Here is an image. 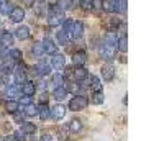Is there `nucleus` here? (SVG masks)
<instances>
[{
  "label": "nucleus",
  "instance_id": "nucleus-20",
  "mask_svg": "<svg viewBox=\"0 0 146 141\" xmlns=\"http://www.w3.org/2000/svg\"><path fill=\"white\" fill-rule=\"evenodd\" d=\"M5 94H7V97L15 99V97H18V95L21 94V90H20V87H17V85H8L7 90H5Z\"/></svg>",
  "mask_w": 146,
  "mask_h": 141
},
{
  "label": "nucleus",
  "instance_id": "nucleus-4",
  "mask_svg": "<svg viewBox=\"0 0 146 141\" xmlns=\"http://www.w3.org/2000/svg\"><path fill=\"white\" fill-rule=\"evenodd\" d=\"M82 33H84V25H82V21H74L69 34L72 36L74 40H79V38H82Z\"/></svg>",
  "mask_w": 146,
  "mask_h": 141
},
{
  "label": "nucleus",
  "instance_id": "nucleus-9",
  "mask_svg": "<svg viewBox=\"0 0 146 141\" xmlns=\"http://www.w3.org/2000/svg\"><path fill=\"white\" fill-rule=\"evenodd\" d=\"M10 18H12V21H15V23L21 21L25 18V10L20 8V7H13V10L10 12Z\"/></svg>",
  "mask_w": 146,
  "mask_h": 141
},
{
  "label": "nucleus",
  "instance_id": "nucleus-15",
  "mask_svg": "<svg viewBox=\"0 0 146 141\" xmlns=\"http://www.w3.org/2000/svg\"><path fill=\"white\" fill-rule=\"evenodd\" d=\"M38 115H40L41 120H46L48 117L51 115V110H49V107H48L46 103H41L40 107H38Z\"/></svg>",
  "mask_w": 146,
  "mask_h": 141
},
{
  "label": "nucleus",
  "instance_id": "nucleus-37",
  "mask_svg": "<svg viewBox=\"0 0 146 141\" xmlns=\"http://www.w3.org/2000/svg\"><path fill=\"white\" fill-rule=\"evenodd\" d=\"M90 87H92L94 90H102V87H100V81H99V77H95V75L92 77V85H90Z\"/></svg>",
  "mask_w": 146,
  "mask_h": 141
},
{
  "label": "nucleus",
  "instance_id": "nucleus-40",
  "mask_svg": "<svg viewBox=\"0 0 146 141\" xmlns=\"http://www.w3.org/2000/svg\"><path fill=\"white\" fill-rule=\"evenodd\" d=\"M67 89H69L71 92H77V90H79V85H77L76 82H69V85H67Z\"/></svg>",
  "mask_w": 146,
  "mask_h": 141
},
{
  "label": "nucleus",
  "instance_id": "nucleus-13",
  "mask_svg": "<svg viewBox=\"0 0 146 141\" xmlns=\"http://www.w3.org/2000/svg\"><path fill=\"white\" fill-rule=\"evenodd\" d=\"M66 95H67V89L62 87V85H61V87H56L54 92H53V97L56 99V100H64Z\"/></svg>",
  "mask_w": 146,
  "mask_h": 141
},
{
  "label": "nucleus",
  "instance_id": "nucleus-25",
  "mask_svg": "<svg viewBox=\"0 0 146 141\" xmlns=\"http://www.w3.org/2000/svg\"><path fill=\"white\" fill-rule=\"evenodd\" d=\"M92 102L94 103H102L104 102V92L102 90H94V95H92Z\"/></svg>",
  "mask_w": 146,
  "mask_h": 141
},
{
  "label": "nucleus",
  "instance_id": "nucleus-41",
  "mask_svg": "<svg viewBox=\"0 0 146 141\" xmlns=\"http://www.w3.org/2000/svg\"><path fill=\"white\" fill-rule=\"evenodd\" d=\"M15 121H18V123H23V115L21 113H18V112H15Z\"/></svg>",
  "mask_w": 146,
  "mask_h": 141
},
{
  "label": "nucleus",
  "instance_id": "nucleus-19",
  "mask_svg": "<svg viewBox=\"0 0 146 141\" xmlns=\"http://www.w3.org/2000/svg\"><path fill=\"white\" fill-rule=\"evenodd\" d=\"M35 71H36V74L38 75H48L49 72H51V67L48 66V64H38V66L35 67Z\"/></svg>",
  "mask_w": 146,
  "mask_h": 141
},
{
  "label": "nucleus",
  "instance_id": "nucleus-12",
  "mask_svg": "<svg viewBox=\"0 0 146 141\" xmlns=\"http://www.w3.org/2000/svg\"><path fill=\"white\" fill-rule=\"evenodd\" d=\"M23 110V113L27 115V117H35V115H38V107L33 105V103H28L25 107H20Z\"/></svg>",
  "mask_w": 146,
  "mask_h": 141
},
{
  "label": "nucleus",
  "instance_id": "nucleus-17",
  "mask_svg": "<svg viewBox=\"0 0 146 141\" xmlns=\"http://www.w3.org/2000/svg\"><path fill=\"white\" fill-rule=\"evenodd\" d=\"M13 10V5L8 2V0H3V2H0V13L3 15H10V12Z\"/></svg>",
  "mask_w": 146,
  "mask_h": 141
},
{
  "label": "nucleus",
  "instance_id": "nucleus-32",
  "mask_svg": "<svg viewBox=\"0 0 146 141\" xmlns=\"http://www.w3.org/2000/svg\"><path fill=\"white\" fill-rule=\"evenodd\" d=\"M58 41L61 44H69V38H67L66 31H58Z\"/></svg>",
  "mask_w": 146,
  "mask_h": 141
},
{
  "label": "nucleus",
  "instance_id": "nucleus-39",
  "mask_svg": "<svg viewBox=\"0 0 146 141\" xmlns=\"http://www.w3.org/2000/svg\"><path fill=\"white\" fill-rule=\"evenodd\" d=\"M28 103H31V97L23 95V99L20 100V105H21V107H25V105H28ZM18 108H20V107H18Z\"/></svg>",
  "mask_w": 146,
  "mask_h": 141
},
{
  "label": "nucleus",
  "instance_id": "nucleus-38",
  "mask_svg": "<svg viewBox=\"0 0 146 141\" xmlns=\"http://www.w3.org/2000/svg\"><path fill=\"white\" fill-rule=\"evenodd\" d=\"M80 7L84 8V10H89V8L92 7V0H80Z\"/></svg>",
  "mask_w": 146,
  "mask_h": 141
},
{
  "label": "nucleus",
  "instance_id": "nucleus-16",
  "mask_svg": "<svg viewBox=\"0 0 146 141\" xmlns=\"http://www.w3.org/2000/svg\"><path fill=\"white\" fill-rule=\"evenodd\" d=\"M72 62H74V66L82 67L84 66V62H86V54L84 53H76L72 56Z\"/></svg>",
  "mask_w": 146,
  "mask_h": 141
},
{
  "label": "nucleus",
  "instance_id": "nucleus-10",
  "mask_svg": "<svg viewBox=\"0 0 146 141\" xmlns=\"http://www.w3.org/2000/svg\"><path fill=\"white\" fill-rule=\"evenodd\" d=\"M43 48H44V53H49V54H56V49H58L56 43L51 38H44L43 40Z\"/></svg>",
  "mask_w": 146,
  "mask_h": 141
},
{
  "label": "nucleus",
  "instance_id": "nucleus-18",
  "mask_svg": "<svg viewBox=\"0 0 146 141\" xmlns=\"http://www.w3.org/2000/svg\"><path fill=\"white\" fill-rule=\"evenodd\" d=\"M17 38H18V40H28V38H30V28L20 26L17 30Z\"/></svg>",
  "mask_w": 146,
  "mask_h": 141
},
{
  "label": "nucleus",
  "instance_id": "nucleus-43",
  "mask_svg": "<svg viewBox=\"0 0 146 141\" xmlns=\"http://www.w3.org/2000/svg\"><path fill=\"white\" fill-rule=\"evenodd\" d=\"M23 2L27 3L28 7H31V5H33V3H35V2H36V0H23Z\"/></svg>",
  "mask_w": 146,
  "mask_h": 141
},
{
  "label": "nucleus",
  "instance_id": "nucleus-27",
  "mask_svg": "<svg viewBox=\"0 0 146 141\" xmlns=\"http://www.w3.org/2000/svg\"><path fill=\"white\" fill-rule=\"evenodd\" d=\"M117 43H118V48L123 51V53L128 49V38H126V34H123V36H121V38L117 41Z\"/></svg>",
  "mask_w": 146,
  "mask_h": 141
},
{
  "label": "nucleus",
  "instance_id": "nucleus-31",
  "mask_svg": "<svg viewBox=\"0 0 146 141\" xmlns=\"http://www.w3.org/2000/svg\"><path fill=\"white\" fill-rule=\"evenodd\" d=\"M58 7L61 10H67L72 7V0H58Z\"/></svg>",
  "mask_w": 146,
  "mask_h": 141
},
{
  "label": "nucleus",
  "instance_id": "nucleus-44",
  "mask_svg": "<svg viewBox=\"0 0 146 141\" xmlns=\"http://www.w3.org/2000/svg\"><path fill=\"white\" fill-rule=\"evenodd\" d=\"M59 140H61V141H64V140H66V136H64V131H62V130L59 131Z\"/></svg>",
  "mask_w": 146,
  "mask_h": 141
},
{
  "label": "nucleus",
  "instance_id": "nucleus-14",
  "mask_svg": "<svg viewBox=\"0 0 146 141\" xmlns=\"http://www.w3.org/2000/svg\"><path fill=\"white\" fill-rule=\"evenodd\" d=\"M13 75H15V82H17V84H21V82L27 81V75H25V69H23V67H17Z\"/></svg>",
  "mask_w": 146,
  "mask_h": 141
},
{
  "label": "nucleus",
  "instance_id": "nucleus-8",
  "mask_svg": "<svg viewBox=\"0 0 146 141\" xmlns=\"http://www.w3.org/2000/svg\"><path fill=\"white\" fill-rule=\"evenodd\" d=\"M64 115H66V108L62 107V105H59V103L51 108V117H53L54 120H62Z\"/></svg>",
  "mask_w": 146,
  "mask_h": 141
},
{
  "label": "nucleus",
  "instance_id": "nucleus-11",
  "mask_svg": "<svg viewBox=\"0 0 146 141\" xmlns=\"http://www.w3.org/2000/svg\"><path fill=\"white\" fill-rule=\"evenodd\" d=\"M113 75H115V67H113V66L107 64V66L102 67V77H104L105 81H112Z\"/></svg>",
  "mask_w": 146,
  "mask_h": 141
},
{
  "label": "nucleus",
  "instance_id": "nucleus-36",
  "mask_svg": "<svg viewBox=\"0 0 146 141\" xmlns=\"http://www.w3.org/2000/svg\"><path fill=\"white\" fill-rule=\"evenodd\" d=\"M53 84H54V89L61 87V85H62V75H61V74L54 75V77H53Z\"/></svg>",
  "mask_w": 146,
  "mask_h": 141
},
{
  "label": "nucleus",
  "instance_id": "nucleus-23",
  "mask_svg": "<svg viewBox=\"0 0 146 141\" xmlns=\"http://www.w3.org/2000/svg\"><path fill=\"white\" fill-rule=\"evenodd\" d=\"M21 131L25 134H33L36 131V126H35L33 123H23L21 125Z\"/></svg>",
  "mask_w": 146,
  "mask_h": 141
},
{
  "label": "nucleus",
  "instance_id": "nucleus-34",
  "mask_svg": "<svg viewBox=\"0 0 146 141\" xmlns=\"http://www.w3.org/2000/svg\"><path fill=\"white\" fill-rule=\"evenodd\" d=\"M74 21L71 20V18H66V20H62V26H64V30L62 31H66L67 34H69V31H71V26H72Z\"/></svg>",
  "mask_w": 146,
  "mask_h": 141
},
{
  "label": "nucleus",
  "instance_id": "nucleus-26",
  "mask_svg": "<svg viewBox=\"0 0 146 141\" xmlns=\"http://www.w3.org/2000/svg\"><path fill=\"white\" fill-rule=\"evenodd\" d=\"M86 75H87V71L84 69V66H82V67H77V69L74 71V77H76L77 81H82Z\"/></svg>",
  "mask_w": 146,
  "mask_h": 141
},
{
  "label": "nucleus",
  "instance_id": "nucleus-7",
  "mask_svg": "<svg viewBox=\"0 0 146 141\" xmlns=\"http://www.w3.org/2000/svg\"><path fill=\"white\" fill-rule=\"evenodd\" d=\"M13 41H15V36L10 31H3V33L0 34V44L3 48H10L13 44Z\"/></svg>",
  "mask_w": 146,
  "mask_h": 141
},
{
  "label": "nucleus",
  "instance_id": "nucleus-22",
  "mask_svg": "<svg viewBox=\"0 0 146 141\" xmlns=\"http://www.w3.org/2000/svg\"><path fill=\"white\" fill-rule=\"evenodd\" d=\"M117 41H118V38H117V34L113 33V31H108V33H105V44L115 46V44H117Z\"/></svg>",
  "mask_w": 146,
  "mask_h": 141
},
{
  "label": "nucleus",
  "instance_id": "nucleus-30",
  "mask_svg": "<svg viewBox=\"0 0 146 141\" xmlns=\"http://www.w3.org/2000/svg\"><path fill=\"white\" fill-rule=\"evenodd\" d=\"M102 8H104L105 12H110V13H112V12H115V3H113V2H108V0H104V2H102Z\"/></svg>",
  "mask_w": 146,
  "mask_h": 141
},
{
  "label": "nucleus",
  "instance_id": "nucleus-3",
  "mask_svg": "<svg viewBox=\"0 0 146 141\" xmlns=\"http://www.w3.org/2000/svg\"><path fill=\"white\" fill-rule=\"evenodd\" d=\"M100 56L107 61L115 59V56H117V48L110 46V44H102V46H100Z\"/></svg>",
  "mask_w": 146,
  "mask_h": 141
},
{
  "label": "nucleus",
  "instance_id": "nucleus-28",
  "mask_svg": "<svg viewBox=\"0 0 146 141\" xmlns=\"http://www.w3.org/2000/svg\"><path fill=\"white\" fill-rule=\"evenodd\" d=\"M80 128H82V123H80L79 120H72L71 123H69V130H71V131H74V133L80 131Z\"/></svg>",
  "mask_w": 146,
  "mask_h": 141
},
{
  "label": "nucleus",
  "instance_id": "nucleus-1",
  "mask_svg": "<svg viewBox=\"0 0 146 141\" xmlns=\"http://www.w3.org/2000/svg\"><path fill=\"white\" fill-rule=\"evenodd\" d=\"M87 103H89L87 97H84V95H76V97H72L71 102H69V110L79 112V110H82V108L87 107Z\"/></svg>",
  "mask_w": 146,
  "mask_h": 141
},
{
  "label": "nucleus",
  "instance_id": "nucleus-24",
  "mask_svg": "<svg viewBox=\"0 0 146 141\" xmlns=\"http://www.w3.org/2000/svg\"><path fill=\"white\" fill-rule=\"evenodd\" d=\"M126 0H117V3H115V12H118V13H125L126 12Z\"/></svg>",
  "mask_w": 146,
  "mask_h": 141
},
{
  "label": "nucleus",
  "instance_id": "nucleus-2",
  "mask_svg": "<svg viewBox=\"0 0 146 141\" xmlns=\"http://www.w3.org/2000/svg\"><path fill=\"white\" fill-rule=\"evenodd\" d=\"M64 20V10H61L58 5L49 8V25H59Z\"/></svg>",
  "mask_w": 146,
  "mask_h": 141
},
{
  "label": "nucleus",
  "instance_id": "nucleus-29",
  "mask_svg": "<svg viewBox=\"0 0 146 141\" xmlns=\"http://www.w3.org/2000/svg\"><path fill=\"white\" fill-rule=\"evenodd\" d=\"M43 53H44L43 43H35L33 44V54L35 56H43Z\"/></svg>",
  "mask_w": 146,
  "mask_h": 141
},
{
  "label": "nucleus",
  "instance_id": "nucleus-5",
  "mask_svg": "<svg viewBox=\"0 0 146 141\" xmlns=\"http://www.w3.org/2000/svg\"><path fill=\"white\" fill-rule=\"evenodd\" d=\"M64 64H66V58L62 56V54H53V58H51V67H54L56 71H59V69H62L64 67Z\"/></svg>",
  "mask_w": 146,
  "mask_h": 141
},
{
  "label": "nucleus",
  "instance_id": "nucleus-33",
  "mask_svg": "<svg viewBox=\"0 0 146 141\" xmlns=\"http://www.w3.org/2000/svg\"><path fill=\"white\" fill-rule=\"evenodd\" d=\"M8 58H12L13 61H20L21 59V51L20 49H12L10 54H8Z\"/></svg>",
  "mask_w": 146,
  "mask_h": 141
},
{
  "label": "nucleus",
  "instance_id": "nucleus-6",
  "mask_svg": "<svg viewBox=\"0 0 146 141\" xmlns=\"http://www.w3.org/2000/svg\"><path fill=\"white\" fill-rule=\"evenodd\" d=\"M21 94L23 95H28V97H31V95L35 94V90H36V85H35L31 81H25V82H21Z\"/></svg>",
  "mask_w": 146,
  "mask_h": 141
},
{
  "label": "nucleus",
  "instance_id": "nucleus-42",
  "mask_svg": "<svg viewBox=\"0 0 146 141\" xmlns=\"http://www.w3.org/2000/svg\"><path fill=\"white\" fill-rule=\"evenodd\" d=\"M40 141H51V136L48 133H44V134H41V140Z\"/></svg>",
  "mask_w": 146,
  "mask_h": 141
},
{
  "label": "nucleus",
  "instance_id": "nucleus-35",
  "mask_svg": "<svg viewBox=\"0 0 146 141\" xmlns=\"http://www.w3.org/2000/svg\"><path fill=\"white\" fill-rule=\"evenodd\" d=\"M92 77H94V75H89V74H87L86 77L80 81V85H82V87H90V85H92Z\"/></svg>",
  "mask_w": 146,
  "mask_h": 141
},
{
  "label": "nucleus",
  "instance_id": "nucleus-21",
  "mask_svg": "<svg viewBox=\"0 0 146 141\" xmlns=\"http://www.w3.org/2000/svg\"><path fill=\"white\" fill-rule=\"evenodd\" d=\"M18 102L17 100H8V102H5V110L7 112H10V113H15V112H18Z\"/></svg>",
  "mask_w": 146,
  "mask_h": 141
}]
</instances>
